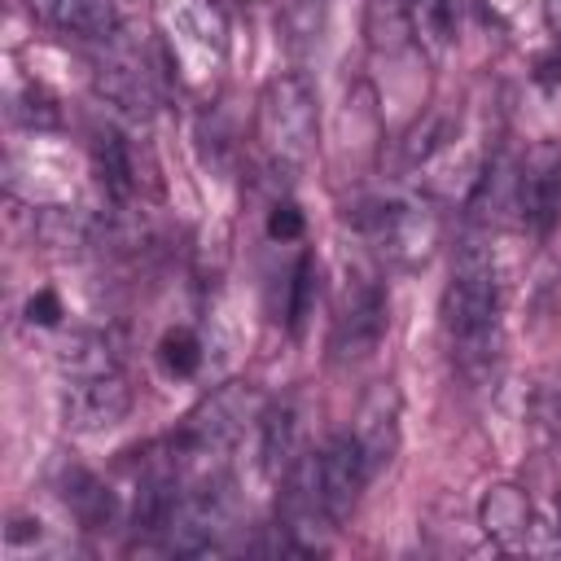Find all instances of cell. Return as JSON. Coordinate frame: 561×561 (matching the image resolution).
<instances>
[{
    "label": "cell",
    "instance_id": "1",
    "mask_svg": "<svg viewBox=\"0 0 561 561\" xmlns=\"http://www.w3.org/2000/svg\"><path fill=\"white\" fill-rule=\"evenodd\" d=\"M443 329L451 342V364L473 386L491 381L504 355L500 342V280L491 250L482 241H460L451 259V280L443 289Z\"/></svg>",
    "mask_w": 561,
    "mask_h": 561
},
{
    "label": "cell",
    "instance_id": "2",
    "mask_svg": "<svg viewBox=\"0 0 561 561\" xmlns=\"http://www.w3.org/2000/svg\"><path fill=\"white\" fill-rule=\"evenodd\" d=\"M320 131V110H316V88L302 70H280L263 83L259 92V114H254V136L272 167H302L316 149Z\"/></svg>",
    "mask_w": 561,
    "mask_h": 561
},
{
    "label": "cell",
    "instance_id": "3",
    "mask_svg": "<svg viewBox=\"0 0 561 561\" xmlns=\"http://www.w3.org/2000/svg\"><path fill=\"white\" fill-rule=\"evenodd\" d=\"M254 416H263V394L254 390V381H224L184 416L175 443L188 456H219L241 438Z\"/></svg>",
    "mask_w": 561,
    "mask_h": 561
},
{
    "label": "cell",
    "instance_id": "4",
    "mask_svg": "<svg viewBox=\"0 0 561 561\" xmlns=\"http://www.w3.org/2000/svg\"><path fill=\"white\" fill-rule=\"evenodd\" d=\"M386 324H390L386 289L377 280H368V276H355L342 289L337 311H333V324H329V359L333 364H359V359H368L381 346Z\"/></svg>",
    "mask_w": 561,
    "mask_h": 561
},
{
    "label": "cell",
    "instance_id": "5",
    "mask_svg": "<svg viewBox=\"0 0 561 561\" xmlns=\"http://www.w3.org/2000/svg\"><path fill=\"white\" fill-rule=\"evenodd\" d=\"M513 210L517 219L548 237L561 224V149L557 145H535L517 162V188H513Z\"/></svg>",
    "mask_w": 561,
    "mask_h": 561
},
{
    "label": "cell",
    "instance_id": "6",
    "mask_svg": "<svg viewBox=\"0 0 561 561\" xmlns=\"http://www.w3.org/2000/svg\"><path fill=\"white\" fill-rule=\"evenodd\" d=\"M127 408L131 386L118 368L96 377H70V386L61 390V421L70 434H105L127 416Z\"/></svg>",
    "mask_w": 561,
    "mask_h": 561
},
{
    "label": "cell",
    "instance_id": "7",
    "mask_svg": "<svg viewBox=\"0 0 561 561\" xmlns=\"http://www.w3.org/2000/svg\"><path fill=\"white\" fill-rule=\"evenodd\" d=\"M368 460L355 443V434H333L320 451H316V482H320V500L329 522H346L351 508L359 504V491L368 482Z\"/></svg>",
    "mask_w": 561,
    "mask_h": 561
},
{
    "label": "cell",
    "instance_id": "8",
    "mask_svg": "<svg viewBox=\"0 0 561 561\" xmlns=\"http://www.w3.org/2000/svg\"><path fill=\"white\" fill-rule=\"evenodd\" d=\"M351 434L368 460V473H381L394 460V451H399V390L390 381H377L364 394Z\"/></svg>",
    "mask_w": 561,
    "mask_h": 561
},
{
    "label": "cell",
    "instance_id": "9",
    "mask_svg": "<svg viewBox=\"0 0 561 561\" xmlns=\"http://www.w3.org/2000/svg\"><path fill=\"white\" fill-rule=\"evenodd\" d=\"M96 92L118 114H127V118H149V110H153V79H149V70L131 53H123V48H114V53L101 57V66H96Z\"/></svg>",
    "mask_w": 561,
    "mask_h": 561
},
{
    "label": "cell",
    "instance_id": "10",
    "mask_svg": "<svg viewBox=\"0 0 561 561\" xmlns=\"http://www.w3.org/2000/svg\"><path fill=\"white\" fill-rule=\"evenodd\" d=\"M31 18L48 31L79 35V39H110L114 35V4L110 0H26Z\"/></svg>",
    "mask_w": 561,
    "mask_h": 561
},
{
    "label": "cell",
    "instance_id": "11",
    "mask_svg": "<svg viewBox=\"0 0 561 561\" xmlns=\"http://www.w3.org/2000/svg\"><path fill=\"white\" fill-rule=\"evenodd\" d=\"M259 456L267 478H285L302 460V421L294 403H272L259 421Z\"/></svg>",
    "mask_w": 561,
    "mask_h": 561
},
{
    "label": "cell",
    "instance_id": "12",
    "mask_svg": "<svg viewBox=\"0 0 561 561\" xmlns=\"http://www.w3.org/2000/svg\"><path fill=\"white\" fill-rule=\"evenodd\" d=\"M478 522H482L486 539H495L500 548L522 543L530 535V500H526V491L513 486V482L491 486L482 495V504H478Z\"/></svg>",
    "mask_w": 561,
    "mask_h": 561
},
{
    "label": "cell",
    "instance_id": "13",
    "mask_svg": "<svg viewBox=\"0 0 561 561\" xmlns=\"http://www.w3.org/2000/svg\"><path fill=\"white\" fill-rule=\"evenodd\" d=\"M92 171H96L101 188H105L114 202H127V197L140 188L136 149H131V140L118 136V127H101V131L92 136Z\"/></svg>",
    "mask_w": 561,
    "mask_h": 561
},
{
    "label": "cell",
    "instance_id": "14",
    "mask_svg": "<svg viewBox=\"0 0 561 561\" xmlns=\"http://www.w3.org/2000/svg\"><path fill=\"white\" fill-rule=\"evenodd\" d=\"M61 500H66L70 517H75L83 530H105V526H114L118 504H114V491H110L96 473H88V469H70Z\"/></svg>",
    "mask_w": 561,
    "mask_h": 561
},
{
    "label": "cell",
    "instance_id": "15",
    "mask_svg": "<svg viewBox=\"0 0 561 561\" xmlns=\"http://www.w3.org/2000/svg\"><path fill=\"white\" fill-rule=\"evenodd\" d=\"M364 35L373 44V53H399L416 39V22L408 0H368L364 13Z\"/></svg>",
    "mask_w": 561,
    "mask_h": 561
},
{
    "label": "cell",
    "instance_id": "16",
    "mask_svg": "<svg viewBox=\"0 0 561 561\" xmlns=\"http://www.w3.org/2000/svg\"><path fill=\"white\" fill-rule=\"evenodd\" d=\"M167 13H171V26L184 44L206 48V53H224V13L210 0H171Z\"/></svg>",
    "mask_w": 561,
    "mask_h": 561
},
{
    "label": "cell",
    "instance_id": "17",
    "mask_svg": "<svg viewBox=\"0 0 561 561\" xmlns=\"http://www.w3.org/2000/svg\"><path fill=\"white\" fill-rule=\"evenodd\" d=\"M57 364L66 377H96V373H114V351H110V337L96 333V329H79L61 342L57 351Z\"/></svg>",
    "mask_w": 561,
    "mask_h": 561
},
{
    "label": "cell",
    "instance_id": "18",
    "mask_svg": "<svg viewBox=\"0 0 561 561\" xmlns=\"http://www.w3.org/2000/svg\"><path fill=\"white\" fill-rule=\"evenodd\" d=\"M31 228L53 250H70V245H83L92 237V219L83 210H75V206H44V210H35Z\"/></svg>",
    "mask_w": 561,
    "mask_h": 561
},
{
    "label": "cell",
    "instance_id": "19",
    "mask_svg": "<svg viewBox=\"0 0 561 561\" xmlns=\"http://www.w3.org/2000/svg\"><path fill=\"white\" fill-rule=\"evenodd\" d=\"M158 359L171 377H193L202 368V342L193 329H167L158 342Z\"/></svg>",
    "mask_w": 561,
    "mask_h": 561
},
{
    "label": "cell",
    "instance_id": "20",
    "mask_svg": "<svg viewBox=\"0 0 561 561\" xmlns=\"http://www.w3.org/2000/svg\"><path fill=\"white\" fill-rule=\"evenodd\" d=\"M311 307H316V259H311V254H302V259L294 263L289 307H285V316H289V329H294V333H302V324H307Z\"/></svg>",
    "mask_w": 561,
    "mask_h": 561
},
{
    "label": "cell",
    "instance_id": "21",
    "mask_svg": "<svg viewBox=\"0 0 561 561\" xmlns=\"http://www.w3.org/2000/svg\"><path fill=\"white\" fill-rule=\"evenodd\" d=\"M320 26H324V0H289L285 4V35L294 48L316 44Z\"/></svg>",
    "mask_w": 561,
    "mask_h": 561
},
{
    "label": "cell",
    "instance_id": "22",
    "mask_svg": "<svg viewBox=\"0 0 561 561\" xmlns=\"http://www.w3.org/2000/svg\"><path fill=\"white\" fill-rule=\"evenodd\" d=\"M18 118L31 123V127H53L61 114H57V96L44 88V83H26L22 96H18Z\"/></svg>",
    "mask_w": 561,
    "mask_h": 561
},
{
    "label": "cell",
    "instance_id": "23",
    "mask_svg": "<svg viewBox=\"0 0 561 561\" xmlns=\"http://www.w3.org/2000/svg\"><path fill=\"white\" fill-rule=\"evenodd\" d=\"M408 9L416 22V35H425L430 44L447 39V0H408Z\"/></svg>",
    "mask_w": 561,
    "mask_h": 561
},
{
    "label": "cell",
    "instance_id": "24",
    "mask_svg": "<svg viewBox=\"0 0 561 561\" xmlns=\"http://www.w3.org/2000/svg\"><path fill=\"white\" fill-rule=\"evenodd\" d=\"M267 237L272 241H298L302 237V210H298V202H276L272 210H267Z\"/></svg>",
    "mask_w": 561,
    "mask_h": 561
},
{
    "label": "cell",
    "instance_id": "25",
    "mask_svg": "<svg viewBox=\"0 0 561 561\" xmlns=\"http://www.w3.org/2000/svg\"><path fill=\"white\" fill-rule=\"evenodd\" d=\"M26 320H31V324H57V320H61V298H57L53 289L31 294V302H26Z\"/></svg>",
    "mask_w": 561,
    "mask_h": 561
},
{
    "label": "cell",
    "instance_id": "26",
    "mask_svg": "<svg viewBox=\"0 0 561 561\" xmlns=\"http://www.w3.org/2000/svg\"><path fill=\"white\" fill-rule=\"evenodd\" d=\"M535 83H543V88H557L561 83V48H552V53H543L535 61Z\"/></svg>",
    "mask_w": 561,
    "mask_h": 561
},
{
    "label": "cell",
    "instance_id": "27",
    "mask_svg": "<svg viewBox=\"0 0 561 561\" xmlns=\"http://www.w3.org/2000/svg\"><path fill=\"white\" fill-rule=\"evenodd\" d=\"M26 539H39V522H35V517H13L9 530H4V543H9V548H22Z\"/></svg>",
    "mask_w": 561,
    "mask_h": 561
},
{
    "label": "cell",
    "instance_id": "28",
    "mask_svg": "<svg viewBox=\"0 0 561 561\" xmlns=\"http://www.w3.org/2000/svg\"><path fill=\"white\" fill-rule=\"evenodd\" d=\"M543 22H548V31L561 39V0H543Z\"/></svg>",
    "mask_w": 561,
    "mask_h": 561
},
{
    "label": "cell",
    "instance_id": "29",
    "mask_svg": "<svg viewBox=\"0 0 561 561\" xmlns=\"http://www.w3.org/2000/svg\"><path fill=\"white\" fill-rule=\"evenodd\" d=\"M210 4H215L219 13H241V9L250 4V0H210Z\"/></svg>",
    "mask_w": 561,
    "mask_h": 561
}]
</instances>
